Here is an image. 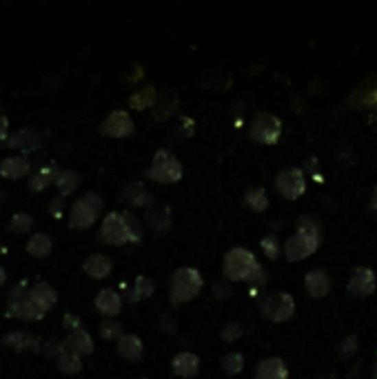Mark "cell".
<instances>
[{"label": "cell", "mask_w": 377, "mask_h": 379, "mask_svg": "<svg viewBox=\"0 0 377 379\" xmlns=\"http://www.w3.org/2000/svg\"><path fill=\"white\" fill-rule=\"evenodd\" d=\"M275 191L284 200H299L306 191V171L299 167H286L275 176Z\"/></svg>", "instance_id": "obj_10"}, {"label": "cell", "mask_w": 377, "mask_h": 379, "mask_svg": "<svg viewBox=\"0 0 377 379\" xmlns=\"http://www.w3.org/2000/svg\"><path fill=\"white\" fill-rule=\"evenodd\" d=\"M100 337L107 339V342H120L124 337V328L118 319H102L100 324Z\"/></svg>", "instance_id": "obj_34"}, {"label": "cell", "mask_w": 377, "mask_h": 379, "mask_svg": "<svg viewBox=\"0 0 377 379\" xmlns=\"http://www.w3.org/2000/svg\"><path fill=\"white\" fill-rule=\"evenodd\" d=\"M133 129L135 124L127 109H113L100 124V131L104 135H111V138H127L133 133Z\"/></svg>", "instance_id": "obj_12"}, {"label": "cell", "mask_w": 377, "mask_h": 379, "mask_svg": "<svg viewBox=\"0 0 377 379\" xmlns=\"http://www.w3.org/2000/svg\"><path fill=\"white\" fill-rule=\"evenodd\" d=\"M214 295H216L218 299L229 297V295H231V282H227V279L216 282V284H214Z\"/></svg>", "instance_id": "obj_41"}, {"label": "cell", "mask_w": 377, "mask_h": 379, "mask_svg": "<svg viewBox=\"0 0 377 379\" xmlns=\"http://www.w3.org/2000/svg\"><path fill=\"white\" fill-rule=\"evenodd\" d=\"M7 147H14V149H25V151H32V149H38L41 147V135H38L36 129H18L9 135V140L5 142Z\"/></svg>", "instance_id": "obj_23"}, {"label": "cell", "mask_w": 377, "mask_h": 379, "mask_svg": "<svg viewBox=\"0 0 377 379\" xmlns=\"http://www.w3.org/2000/svg\"><path fill=\"white\" fill-rule=\"evenodd\" d=\"M65 198L62 196H58V198H54L52 202H49V213L54 218H62V213H65Z\"/></svg>", "instance_id": "obj_42"}, {"label": "cell", "mask_w": 377, "mask_h": 379, "mask_svg": "<svg viewBox=\"0 0 377 379\" xmlns=\"http://www.w3.org/2000/svg\"><path fill=\"white\" fill-rule=\"evenodd\" d=\"M262 315L269 322H288L295 315V297L286 290H275L262 302Z\"/></svg>", "instance_id": "obj_9"}, {"label": "cell", "mask_w": 377, "mask_h": 379, "mask_svg": "<svg viewBox=\"0 0 377 379\" xmlns=\"http://www.w3.org/2000/svg\"><path fill=\"white\" fill-rule=\"evenodd\" d=\"M65 344H67V348L69 351H73L76 355H80V357H84V355H91L93 353V339H91V335L87 333V330L82 328V330H78V333H71L69 337L65 339Z\"/></svg>", "instance_id": "obj_25"}, {"label": "cell", "mask_w": 377, "mask_h": 379, "mask_svg": "<svg viewBox=\"0 0 377 379\" xmlns=\"http://www.w3.org/2000/svg\"><path fill=\"white\" fill-rule=\"evenodd\" d=\"M102 207H104V202L98 193H93V191L82 193V196L73 202V207L69 211V229H78V231L89 229L93 222L98 220Z\"/></svg>", "instance_id": "obj_6"}, {"label": "cell", "mask_w": 377, "mask_h": 379, "mask_svg": "<svg viewBox=\"0 0 377 379\" xmlns=\"http://www.w3.org/2000/svg\"><path fill=\"white\" fill-rule=\"evenodd\" d=\"M98 238L100 242L111 246L135 244V242L142 240V225L131 211H111L102 220Z\"/></svg>", "instance_id": "obj_2"}, {"label": "cell", "mask_w": 377, "mask_h": 379, "mask_svg": "<svg viewBox=\"0 0 377 379\" xmlns=\"http://www.w3.org/2000/svg\"><path fill=\"white\" fill-rule=\"evenodd\" d=\"M182 176H185V167L169 149H158L147 171H144V178L158 184H176L182 180Z\"/></svg>", "instance_id": "obj_5"}, {"label": "cell", "mask_w": 377, "mask_h": 379, "mask_svg": "<svg viewBox=\"0 0 377 379\" xmlns=\"http://www.w3.org/2000/svg\"><path fill=\"white\" fill-rule=\"evenodd\" d=\"M202 286H205V277L198 268L193 266H180L171 273L169 277V302L171 306H182L196 299L202 293Z\"/></svg>", "instance_id": "obj_4"}, {"label": "cell", "mask_w": 377, "mask_h": 379, "mask_svg": "<svg viewBox=\"0 0 377 379\" xmlns=\"http://www.w3.org/2000/svg\"><path fill=\"white\" fill-rule=\"evenodd\" d=\"M371 209L377 211V184L373 187V196H371Z\"/></svg>", "instance_id": "obj_44"}, {"label": "cell", "mask_w": 377, "mask_h": 379, "mask_svg": "<svg viewBox=\"0 0 377 379\" xmlns=\"http://www.w3.org/2000/svg\"><path fill=\"white\" fill-rule=\"evenodd\" d=\"M3 344L12 346L14 351H21V353H25V351H32V353L41 351V339H38L36 335L25 333V330H14V333H7L3 337Z\"/></svg>", "instance_id": "obj_21"}, {"label": "cell", "mask_w": 377, "mask_h": 379, "mask_svg": "<svg viewBox=\"0 0 377 379\" xmlns=\"http://www.w3.org/2000/svg\"><path fill=\"white\" fill-rule=\"evenodd\" d=\"M282 133H284L282 120L275 113H269V111H258L249 124L251 140H255L258 144H277Z\"/></svg>", "instance_id": "obj_7"}, {"label": "cell", "mask_w": 377, "mask_h": 379, "mask_svg": "<svg viewBox=\"0 0 377 379\" xmlns=\"http://www.w3.org/2000/svg\"><path fill=\"white\" fill-rule=\"evenodd\" d=\"M357 348H360V339H357V335H346L340 342V357L351 359L353 355H357Z\"/></svg>", "instance_id": "obj_38"}, {"label": "cell", "mask_w": 377, "mask_h": 379, "mask_svg": "<svg viewBox=\"0 0 377 379\" xmlns=\"http://www.w3.org/2000/svg\"><path fill=\"white\" fill-rule=\"evenodd\" d=\"M32 227H34V218L25 211L14 213L12 220H9V231H14V233H27V231H32Z\"/></svg>", "instance_id": "obj_36"}, {"label": "cell", "mask_w": 377, "mask_h": 379, "mask_svg": "<svg viewBox=\"0 0 377 379\" xmlns=\"http://www.w3.org/2000/svg\"><path fill=\"white\" fill-rule=\"evenodd\" d=\"M144 222H147V227H149L151 231H156V233H169V229H171V213H169V207L156 209V211H149L147 218H144Z\"/></svg>", "instance_id": "obj_30"}, {"label": "cell", "mask_w": 377, "mask_h": 379, "mask_svg": "<svg viewBox=\"0 0 377 379\" xmlns=\"http://www.w3.org/2000/svg\"><path fill=\"white\" fill-rule=\"evenodd\" d=\"M62 326L67 330H71V333H78V330H82V319H80V315H76V313H65Z\"/></svg>", "instance_id": "obj_40"}, {"label": "cell", "mask_w": 377, "mask_h": 379, "mask_svg": "<svg viewBox=\"0 0 377 379\" xmlns=\"http://www.w3.org/2000/svg\"><path fill=\"white\" fill-rule=\"evenodd\" d=\"M80 173L78 171H73V169H65L60 171V178H58L56 182V187L60 189V196H69V193H73L76 189L80 187Z\"/></svg>", "instance_id": "obj_31"}, {"label": "cell", "mask_w": 377, "mask_h": 379, "mask_svg": "<svg viewBox=\"0 0 377 379\" xmlns=\"http://www.w3.org/2000/svg\"><path fill=\"white\" fill-rule=\"evenodd\" d=\"M122 200L133 209H151L153 204H156L153 193L149 189H144L138 182H131L122 189Z\"/></svg>", "instance_id": "obj_16"}, {"label": "cell", "mask_w": 377, "mask_h": 379, "mask_svg": "<svg viewBox=\"0 0 377 379\" xmlns=\"http://www.w3.org/2000/svg\"><path fill=\"white\" fill-rule=\"evenodd\" d=\"M118 355L127 362H140L144 355V344L135 333H124V337L118 342Z\"/></svg>", "instance_id": "obj_22"}, {"label": "cell", "mask_w": 377, "mask_h": 379, "mask_svg": "<svg viewBox=\"0 0 377 379\" xmlns=\"http://www.w3.org/2000/svg\"><path fill=\"white\" fill-rule=\"evenodd\" d=\"M331 286H333V279H331V275H328L326 268L315 266L311 271H306L304 288H306V293L311 297H315V299L326 297L328 293H331Z\"/></svg>", "instance_id": "obj_13"}, {"label": "cell", "mask_w": 377, "mask_h": 379, "mask_svg": "<svg viewBox=\"0 0 377 379\" xmlns=\"http://www.w3.org/2000/svg\"><path fill=\"white\" fill-rule=\"evenodd\" d=\"M242 202H244V207L253 213H264L269 209V193L264 187H251L244 191Z\"/></svg>", "instance_id": "obj_26"}, {"label": "cell", "mask_w": 377, "mask_h": 379, "mask_svg": "<svg viewBox=\"0 0 377 379\" xmlns=\"http://www.w3.org/2000/svg\"><path fill=\"white\" fill-rule=\"evenodd\" d=\"M58 178H60V169L56 167V164H49V167H43L38 169L32 178H29V189L41 193L45 191L47 187H52V184L58 182Z\"/></svg>", "instance_id": "obj_24"}, {"label": "cell", "mask_w": 377, "mask_h": 379, "mask_svg": "<svg viewBox=\"0 0 377 379\" xmlns=\"http://www.w3.org/2000/svg\"><path fill=\"white\" fill-rule=\"evenodd\" d=\"M253 379H288V366L279 357H266L255 366Z\"/></svg>", "instance_id": "obj_17"}, {"label": "cell", "mask_w": 377, "mask_h": 379, "mask_svg": "<svg viewBox=\"0 0 377 379\" xmlns=\"http://www.w3.org/2000/svg\"><path fill=\"white\" fill-rule=\"evenodd\" d=\"M7 282V271H5V266H0V286H3Z\"/></svg>", "instance_id": "obj_45"}, {"label": "cell", "mask_w": 377, "mask_h": 379, "mask_svg": "<svg viewBox=\"0 0 377 379\" xmlns=\"http://www.w3.org/2000/svg\"><path fill=\"white\" fill-rule=\"evenodd\" d=\"M9 135H12L9 133V120H7V115L0 111V142L5 144L9 140Z\"/></svg>", "instance_id": "obj_43"}, {"label": "cell", "mask_w": 377, "mask_h": 379, "mask_svg": "<svg viewBox=\"0 0 377 379\" xmlns=\"http://www.w3.org/2000/svg\"><path fill=\"white\" fill-rule=\"evenodd\" d=\"M373 379H377V362H375V366H373Z\"/></svg>", "instance_id": "obj_46"}, {"label": "cell", "mask_w": 377, "mask_h": 379, "mask_svg": "<svg viewBox=\"0 0 377 379\" xmlns=\"http://www.w3.org/2000/svg\"><path fill=\"white\" fill-rule=\"evenodd\" d=\"M244 335V326L240 324V322H229L225 328L220 330V337H222V342H238L240 337Z\"/></svg>", "instance_id": "obj_37"}, {"label": "cell", "mask_w": 377, "mask_h": 379, "mask_svg": "<svg viewBox=\"0 0 377 379\" xmlns=\"http://www.w3.org/2000/svg\"><path fill=\"white\" fill-rule=\"evenodd\" d=\"M260 246H262L264 255L269 260H277L279 255H284V244L279 242V238L275 236V233H269V236H264L262 240H260Z\"/></svg>", "instance_id": "obj_33"}, {"label": "cell", "mask_w": 377, "mask_h": 379, "mask_svg": "<svg viewBox=\"0 0 377 379\" xmlns=\"http://www.w3.org/2000/svg\"><path fill=\"white\" fill-rule=\"evenodd\" d=\"M56 366L60 368L65 375H78L82 371V357L69 351L67 344L62 342V353L56 357Z\"/></svg>", "instance_id": "obj_27"}, {"label": "cell", "mask_w": 377, "mask_h": 379, "mask_svg": "<svg viewBox=\"0 0 377 379\" xmlns=\"http://www.w3.org/2000/svg\"><path fill=\"white\" fill-rule=\"evenodd\" d=\"M171 368L178 377L193 379V377H198V373H200V357L196 353H191V351H180V353L173 355Z\"/></svg>", "instance_id": "obj_15"}, {"label": "cell", "mask_w": 377, "mask_h": 379, "mask_svg": "<svg viewBox=\"0 0 377 379\" xmlns=\"http://www.w3.org/2000/svg\"><path fill=\"white\" fill-rule=\"evenodd\" d=\"M93 306H95V310H98L100 315H104L107 319H113V317H118L120 310H122V297H120L118 290L102 288L100 293L95 295Z\"/></svg>", "instance_id": "obj_14"}, {"label": "cell", "mask_w": 377, "mask_h": 379, "mask_svg": "<svg viewBox=\"0 0 377 379\" xmlns=\"http://www.w3.org/2000/svg\"><path fill=\"white\" fill-rule=\"evenodd\" d=\"M52 246H54V242L47 233H34L27 242V253L34 257H47L52 253Z\"/></svg>", "instance_id": "obj_29"}, {"label": "cell", "mask_w": 377, "mask_h": 379, "mask_svg": "<svg viewBox=\"0 0 377 379\" xmlns=\"http://www.w3.org/2000/svg\"><path fill=\"white\" fill-rule=\"evenodd\" d=\"M153 290H156V284H153V279L149 275H138L133 282V286L129 290V302L131 304H138L142 299H147L153 295Z\"/></svg>", "instance_id": "obj_28"}, {"label": "cell", "mask_w": 377, "mask_h": 379, "mask_svg": "<svg viewBox=\"0 0 377 379\" xmlns=\"http://www.w3.org/2000/svg\"><path fill=\"white\" fill-rule=\"evenodd\" d=\"M7 315L25 319V322H38V319H41L45 313L32 302V297H29V288L25 284H18V286L12 288V293H9Z\"/></svg>", "instance_id": "obj_8"}, {"label": "cell", "mask_w": 377, "mask_h": 379, "mask_svg": "<svg viewBox=\"0 0 377 379\" xmlns=\"http://www.w3.org/2000/svg\"><path fill=\"white\" fill-rule=\"evenodd\" d=\"M82 271L95 279H104L113 271V262L109 255H104V253H91V255L84 260Z\"/></svg>", "instance_id": "obj_20"}, {"label": "cell", "mask_w": 377, "mask_h": 379, "mask_svg": "<svg viewBox=\"0 0 377 379\" xmlns=\"http://www.w3.org/2000/svg\"><path fill=\"white\" fill-rule=\"evenodd\" d=\"M3 196H5V191H0V200H3Z\"/></svg>", "instance_id": "obj_47"}, {"label": "cell", "mask_w": 377, "mask_h": 379, "mask_svg": "<svg viewBox=\"0 0 377 379\" xmlns=\"http://www.w3.org/2000/svg\"><path fill=\"white\" fill-rule=\"evenodd\" d=\"M129 102H131V106H135V109H147V106H153V102H156V89H153V87L138 89L131 95Z\"/></svg>", "instance_id": "obj_35"}, {"label": "cell", "mask_w": 377, "mask_h": 379, "mask_svg": "<svg viewBox=\"0 0 377 379\" xmlns=\"http://www.w3.org/2000/svg\"><path fill=\"white\" fill-rule=\"evenodd\" d=\"M371 87H366V84H362L360 87V93H364L366 95V100L362 102L364 106H369V109H377V80L373 82H369Z\"/></svg>", "instance_id": "obj_39"}, {"label": "cell", "mask_w": 377, "mask_h": 379, "mask_svg": "<svg viewBox=\"0 0 377 379\" xmlns=\"http://www.w3.org/2000/svg\"><path fill=\"white\" fill-rule=\"evenodd\" d=\"M322 225L311 216H299L293 236L284 242V257L288 262H299L311 257L322 244Z\"/></svg>", "instance_id": "obj_3"}, {"label": "cell", "mask_w": 377, "mask_h": 379, "mask_svg": "<svg viewBox=\"0 0 377 379\" xmlns=\"http://www.w3.org/2000/svg\"><path fill=\"white\" fill-rule=\"evenodd\" d=\"M220 366H222V371H225L227 375H231V377H233V375H240V373L244 371V355L238 353V351L222 355Z\"/></svg>", "instance_id": "obj_32"}, {"label": "cell", "mask_w": 377, "mask_h": 379, "mask_svg": "<svg viewBox=\"0 0 377 379\" xmlns=\"http://www.w3.org/2000/svg\"><path fill=\"white\" fill-rule=\"evenodd\" d=\"M135 379H151V377H135Z\"/></svg>", "instance_id": "obj_48"}, {"label": "cell", "mask_w": 377, "mask_h": 379, "mask_svg": "<svg viewBox=\"0 0 377 379\" xmlns=\"http://www.w3.org/2000/svg\"><path fill=\"white\" fill-rule=\"evenodd\" d=\"M29 171H32V162L23 158V155H9V158L0 162V176L9 180H21L29 176Z\"/></svg>", "instance_id": "obj_19"}, {"label": "cell", "mask_w": 377, "mask_h": 379, "mask_svg": "<svg viewBox=\"0 0 377 379\" xmlns=\"http://www.w3.org/2000/svg\"><path fill=\"white\" fill-rule=\"evenodd\" d=\"M222 273L227 282H244L249 284V293H258L260 288L266 284V271L260 264L255 253L249 251L247 246H233L225 253V262H222Z\"/></svg>", "instance_id": "obj_1"}, {"label": "cell", "mask_w": 377, "mask_h": 379, "mask_svg": "<svg viewBox=\"0 0 377 379\" xmlns=\"http://www.w3.org/2000/svg\"><path fill=\"white\" fill-rule=\"evenodd\" d=\"M346 288H349V293L353 297H371L377 288V275L375 271L369 268V266H357L351 271L349 275V282H346Z\"/></svg>", "instance_id": "obj_11"}, {"label": "cell", "mask_w": 377, "mask_h": 379, "mask_svg": "<svg viewBox=\"0 0 377 379\" xmlns=\"http://www.w3.org/2000/svg\"><path fill=\"white\" fill-rule=\"evenodd\" d=\"M29 297H32V302L41 308L43 313H47V310L54 308L58 302V290L52 284H47V282H38L36 286L29 288Z\"/></svg>", "instance_id": "obj_18"}]
</instances>
